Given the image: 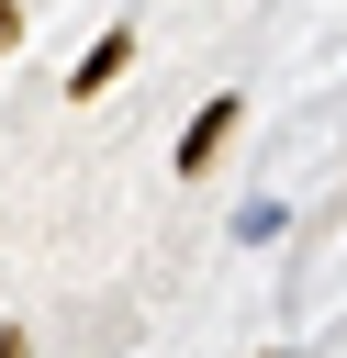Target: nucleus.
<instances>
[{"label": "nucleus", "instance_id": "f257e3e1", "mask_svg": "<svg viewBox=\"0 0 347 358\" xmlns=\"http://www.w3.org/2000/svg\"><path fill=\"white\" fill-rule=\"evenodd\" d=\"M235 123H246V90H213V101L179 123V157H168V168H179V179H213V157L235 145Z\"/></svg>", "mask_w": 347, "mask_h": 358}, {"label": "nucleus", "instance_id": "f03ea898", "mask_svg": "<svg viewBox=\"0 0 347 358\" xmlns=\"http://www.w3.org/2000/svg\"><path fill=\"white\" fill-rule=\"evenodd\" d=\"M123 67H134V22H112V34H101V45L78 56V78H67V101H101V90H112Z\"/></svg>", "mask_w": 347, "mask_h": 358}, {"label": "nucleus", "instance_id": "7ed1b4c3", "mask_svg": "<svg viewBox=\"0 0 347 358\" xmlns=\"http://www.w3.org/2000/svg\"><path fill=\"white\" fill-rule=\"evenodd\" d=\"M280 235H291V201H280V190L235 201V246H280Z\"/></svg>", "mask_w": 347, "mask_h": 358}, {"label": "nucleus", "instance_id": "20e7f679", "mask_svg": "<svg viewBox=\"0 0 347 358\" xmlns=\"http://www.w3.org/2000/svg\"><path fill=\"white\" fill-rule=\"evenodd\" d=\"M11 45H22V0H0V56H11Z\"/></svg>", "mask_w": 347, "mask_h": 358}, {"label": "nucleus", "instance_id": "39448f33", "mask_svg": "<svg viewBox=\"0 0 347 358\" xmlns=\"http://www.w3.org/2000/svg\"><path fill=\"white\" fill-rule=\"evenodd\" d=\"M0 358H34V336H22V324H0Z\"/></svg>", "mask_w": 347, "mask_h": 358}, {"label": "nucleus", "instance_id": "423d86ee", "mask_svg": "<svg viewBox=\"0 0 347 358\" xmlns=\"http://www.w3.org/2000/svg\"><path fill=\"white\" fill-rule=\"evenodd\" d=\"M269 358H302V347H269Z\"/></svg>", "mask_w": 347, "mask_h": 358}]
</instances>
